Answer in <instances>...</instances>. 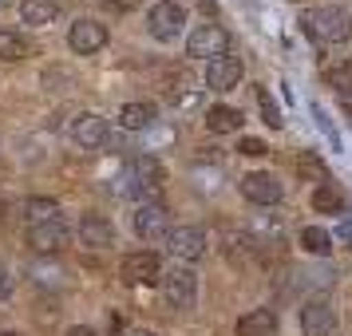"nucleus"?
I'll return each mask as SVG.
<instances>
[{"instance_id": "f257e3e1", "label": "nucleus", "mask_w": 352, "mask_h": 336, "mask_svg": "<svg viewBox=\"0 0 352 336\" xmlns=\"http://www.w3.org/2000/svg\"><path fill=\"white\" fill-rule=\"evenodd\" d=\"M131 182H135V198H143V202H159L162 182H166V166H162L151 150H143L139 159L131 162Z\"/></svg>"}, {"instance_id": "f03ea898", "label": "nucleus", "mask_w": 352, "mask_h": 336, "mask_svg": "<svg viewBox=\"0 0 352 336\" xmlns=\"http://www.w3.org/2000/svg\"><path fill=\"white\" fill-rule=\"evenodd\" d=\"M313 28H317L320 44H349L352 40V12L340 4H324L313 12Z\"/></svg>"}, {"instance_id": "7ed1b4c3", "label": "nucleus", "mask_w": 352, "mask_h": 336, "mask_svg": "<svg viewBox=\"0 0 352 336\" xmlns=\"http://www.w3.org/2000/svg\"><path fill=\"white\" fill-rule=\"evenodd\" d=\"M159 281H162V297H166L170 309H194V301H198V277H194V269L175 265V269H162Z\"/></svg>"}, {"instance_id": "20e7f679", "label": "nucleus", "mask_w": 352, "mask_h": 336, "mask_svg": "<svg viewBox=\"0 0 352 336\" xmlns=\"http://www.w3.org/2000/svg\"><path fill=\"white\" fill-rule=\"evenodd\" d=\"M166 245V254L178 257L182 265L186 261H198V257L206 254V229H198V225H170V234L162 238Z\"/></svg>"}, {"instance_id": "39448f33", "label": "nucleus", "mask_w": 352, "mask_h": 336, "mask_svg": "<svg viewBox=\"0 0 352 336\" xmlns=\"http://www.w3.org/2000/svg\"><path fill=\"white\" fill-rule=\"evenodd\" d=\"M238 190L245 202H254V206H277L281 198H285V186L277 182V175L270 170H250V175L238 182Z\"/></svg>"}, {"instance_id": "423d86ee", "label": "nucleus", "mask_w": 352, "mask_h": 336, "mask_svg": "<svg viewBox=\"0 0 352 336\" xmlns=\"http://www.w3.org/2000/svg\"><path fill=\"white\" fill-rule=\"evenodd\" d=\"M182 24H186V12H182V4H175V0H159V4L146 12V28H151V36L162 40V44H170V40L182 32Z\"/></svg>"}, {"instance_id": "0eeeda50", "label": "nucleus", "mask_w": 352, "mask_h": 336, "mask_svg": "<svg viewBox=\"0 0 352 336\" xmlns=\"http://www.w3.org/2000/svg\"><path fill=\"white\" fill-rule=\"evenodd\" d=\"M186 52H190L194 60H218L230 52V36L218 28V24H198L186 40Z\"/></svg>"}, {"instance_id": "6e6552de", "label": "nucleus", "mask_w": 352, "mask_h": 336, "mask_svg": "<svg viewBox=\"0 0 352 336\" xmlns=\"http://www.w3.org/2000/svg\"><path fill=\"white\" fill-rule=\"evenodd\" d=\"M67 44L76 56H96L99 48H107V24H99V20L83 16L72 24V32H67Z\"/></svg>"}, {"instance_id": "1a4fd4ad", "label": "nucleus", "mask_w": 352, "mask_h": 336, "mask_svg": "<svg viewBox=\"0 0 352 336\" xmlns=\"http://www.w3.org/2000/svg\"><path fill=\"white\" fill-rule=\"evenodd\" d=\"M159 277H162V261H159V254H151V249L131 254L127 261H123V285H135V289L159 285Z\"/></svg>"}, {"instance_id": "9d476101", "label": "nucleus", "mask_w": 352, "mask_h": 336, "mask_svg": "<svg viewBox=\"0 0 352 336\" xmlns=\"http://www.w3.org/2000/svg\"><path fill=\"white\" fill-rule=\"evenodd\" d=\"M67 238H72V234H67L64 218L44 222V225H28V249H36V254H44V257H56L67 245Z\"/></svg>"}, {"instance_id": "9b49d317", "label": "nucleus", "mask_w": 352, "mask_h": 336, "mask_svg": "<svg viewBox=\"0 0 352 336\" xmlns=\"http://www.w3.org/2000/svg\"><path fill=\"white\" fill-rule=\"evenodd\" d=\"M135 234L143 241H162L170 234V214L162 202H143V206L135 210Z\"/></svg>"}, {"instance_id": "f8f14e48", "label": "nucleus", "mask_w": 352, "mask_h": 336, "mask_svg": "<svg viewBox=\"0 0 352 336\" xmlns=\"http://www.w3.org/2000/svg\"><path fill=\"white\" fill-rule=\"evenodd\" d=\"M83 249H111L115 245V225L103 218V214H83L80 229H76Z\"/></svg>"}, {"instance_id": "ddd939ff", "label": "nucleus", "mask_w": 352, "mask_h": 336, "mask_svg": "<svg viewBox=\"0 0 352 336\" xmlns=\"http://www.w3.org/2000/svg\"><path fill=\"white\" fill-rule=\"evenodd\" d=\"M333 328H336L333 304L320 301V297L305 301V309H301V333L305 336H333Z\"/></svg>"}, {"instance_id": "4468645a", "label": "nucleus", "mask_w": 352, "mask_h": 336, "mask_svg": "<svg viewBox=\"0 0 352 336\" xmlns=\"http://www.w3.org/2000/svg\"><path fill=\"white\" fill-rule=\"evenodd\" d=\"M241 71H245V67H241V60L226 52V56H218V60H210L206 87H210V91H234V87L241 83Z\"/></svg>"}, {"instance_id": "2eb2a0df", "label": "nucleus", "mask_w": 352, "mask_h": 336, "mask_svg": "<svg viewBox=\"0 0 352 336\" xmlns=\"http://www.w3.org/2000/svg\"><path fill=\"white\" fill-rule=\"evenodd\" d=\"M72 139L80 146H87V150H96V146L107 143V119L96 111H83L76 115V123H72Z\"/></svg>"}, {"instance_id": "dca6fc26", "label": "nucleus", "mask_w": 352, "mask_h": 336, "mask_svg": "<svg viewBox=\"0 0 352 336\" xmlns=\"http://www.w3.org/2000/svg\"><path fill=\"white\" fill-rule=\"evenodd\" d=\"M155 119H159L155 103H143V99L123 103V111H119V123H123V131H151V127H155Z\"/></svg>"}, {"instance_id": "f3484780", "label": "nucleus", "mask_w": 352, "mask_h": 336, "mask_svg": "<svg viewBox=\"0 0 352 336\" xmlns=\"http://www.w3.org/2000/svg\"><path fill=\"white\" fill-rule=\"evenodd\" d=\"M238 336H277V313L273 309H254L238 320Z\"/></svg>"}, {"instance_id": "a211bd4d", "label": "nucleus", "mask_w": 352, "mask_h": 336, "mask_svg": "<svg viewBox=\"0 0 352 336\" xmlns=\"http://www.w3.org/2000/svg\"><path fill=\"white\" fill-rule=\"evenodd\" d=\"M241 123H245V115H241L238 107L214 103V107L206 111V127L214 131V135H230V131H241Z\"/></svg>"}, {"instance_id": "6ab92c4d", "label": "nucleus", "mask_w": 352, "mask_h": 336, "mask_svg": "<svg viewBox=\"0 0 352 336\" xmlns=\"http://www.w3.org/2000/svg\"><path fill=\"white\" fill-rule=\"evenodd\" d=\"M293 175L301 178V182H329V166H324V159H320L317 150H301L293 159Z\"/></svg>"}, {"instance_id": "aec40b11", "label": "nucleus", "mask_w": 352, "mask_h": 336, "mask_svg": "<svg viewBox=\"0 0 352 336\" xmlns=\"http://www.w3.org/2000/svg\"><path fill=\"white\" fill-rule=\"evenodd\" d=\"M20 16L32 28H44V24H52V20L60 16V4L56 0H20Z\"/></svg>"}, {"instance_id": "412c9836", "label": "nucleus", "mask_w": 352, "mask_h": 336, "mask_svg": "<svg viewBox=\"0 0 352 336\" xmlns=\"http://www.w3.org/2000/svg\"><path fill=\"white\" fill-rule=\"evenodd\" d=\"M32 56V44L12 28H0V64H20Z\"/></svg>"}, {"instance_id": "4be33fe9", "label": "nucleus", "mask_w": 352, "mask_h": 336, "mask_svg": "<svg viewBox=\"0 0 352 336\" xmlns=\"http://www.w3.org/2000/svg\"><path fill=\"white\" fill-rule=\"evenodd\" d=\"M313 210L317 214H344V190L333 186V182H320L313 190Z\"/></svg>"}, {"instance_id": "5701e85b", "label": "nucleus", "mask_w": 352, "mask_h": 336, "mask_svg": "<svg viewBox=\"0 0 352 336\" xmlns=\"http://www.w3.org/2000/svg\"><path fill=\"white\" fill-rule=\"evenodd\" d=\"M32 285L36 289H64L67 285V269L56 261H36L32 265Z\"/></svg>"}, {"instance_id": "b1692460", "label": "nucleus", "mask_w": 352, "mask_h": 336, "mask_svg": "<svg viewBox=\"0 0 352 336\" xmlns=\"http://www.w3.org/2000/svg\"><path fill=\"white\" fill-rule=\"evenodd\" d=\"M297 245H301L309 257H329V249H333V238H329L320 225H305L301 234H297Z\"/></svg>"}, {"instance_id": "393cba45", "label": "nucleus", "mask_w": 352, "mask_h": 336, "mask_svg": "<svg viewBox=\"0 0 352 336\" xmlns=\"http://www.w3.org/2000/svg\"><path fill=\"white\" fill-rule=\"evenodd\" d=\"M28 222L32 225H44V222H56L60 218V202L56 198H28Z\"/></svg>"}, {"instance_id": "a878e982", "label": "nucleus", "mask_w": 352, "mask_h": 336, "mask_svg": "<svg viewBox=\"0 0 352 336\" xmlns=\"http://www.w3.org/2000/svg\"><path fill=\"white\" fill-rule=\"evenodd\" d=\"M324 83H329L333 91H340V96H344V91L352 87V56H349V60H340V64L329 67V71H324Z\"/></svg>"}, {"instance_id": "bb28decb", "label": "nucleus", "mask_w": 352, "mask_h": 336, "mask_svg": "<svg viewBox=\"0 0 352 336\" xmlns=\"http://www.w3.org/2000/svg\"><path fill=\"white\" fill-rule=\"evenodd\" d=\"M257 107H261V119H265V127H281V111H277V103L270 99V91L265 87H257Z\"/></svg>"}, {"instance_id": "cd10ccee", "label": "nucleus", "mask_w": 352, "mask_h": 336, "mask_svg": "<svg viewBox=\"0 0 352 336\" xmlns=\"http://www.w3.org/2000/svg\"><path fill=\"white\" fill-rule=\"evenodd\" d=\"M190 178L198 182V190H202V194H214V190H218V178H222V166H198Z\"/></svg>"}, {"instance_id": "c85d7f7f", "label": "nucleus", "mask_w": 352, "mask_h": 336, "mask_svg": "<svg viewBox=\"0 0 352 336\" xmlns=\"http://www.w3.org/2000/svg\"><path fill=\"white\" fill-rule=\"evenodd\" d=\"M313 119H317V127L324 131V139H329V143H333V150H340V135H336L333 119H329V115L320 111V107H313Z\"/></svg>"}, {"instance_id": "c756f323", "label": "nucleus", "mask_w": 352, "mask_h": 336, "mask_svg": "<svg viewBox=\"0 0 352 336\" xmlns=\"http://www.w3.org/2000/svg\"><path fill=\"white\" fill-rule=\"evenodd\" d=\"M238 155H245V159H261V155H270V146L261 143V139H238Z\"/></svg>"}, {"instance_id": "7c9ffc66", "label": "nucleus", "mask_w": 352, "mask_h": 336, "mask_svg": "<svg viewBox=\"0 0 352 336\" xmlns=\"http://www.w3.org/2000/svg\"><path fill=\"white\" fill-rule=\"evenodd\" d=\"M12 297V273H8V265L0 261V301H8Z\"/></svg>"}, {"instance_id": "2f4dec72", "label": "nucleus", "mask_w": 352, "mask_h": 336, "mask_svg": "<svg viewBox=\"0 0 352 336\" xmlns=\"http://www.w3.org/2000/svg\"><path fill=\"white\" fill-rule=\"evenodd\" d=\"M301 32L309 36L313 44H320V40H317V28H313V12H301Z\"/></svg>"}, {"instance_id": "473e14b6", "label": "nucleus", "mask_w": 352, "mask_h": 336, "mask_svg": "<svg viewBox=\"0 0 352 336\" xmlns=\"http://www.w3.org/2000/svg\"><path fill=\"white\" fill-rule=\"evenodd\" d=\"M103 4H107V8H115V12H131L139 0H103Z\"/></svg>"}, {"instance_id": "72a5a7b5", "label": "nucleus", "mask_w": 352, "mask_h": 336, "mask_svg": "<svg viewBox=\"0 0 352 336\" xmlns=\"http://www.w3.org/2000/svg\"><path fill=\"white\" fill-rule=\"evenodd\" d=\"M67 336H96V328H87V324H76V328H67Z\"/></svg>"}, {"instance_id": "f704fd0d", "label": "nucleus", "mask_w": 352, "mask_h": 336, "mask_svg": "<svg viewBox=\"0 0 352 336\" xmlns=\"http://www.w3.org/2000/svg\"><path fill=\"white\" fill-rule=\"evenodd\" d=\"M340 103H344V111H352V91H344V96H340Z\"/></svg>"}, {"instance_id": "c9c22d12", "label": "nucleus", "mask_w": 352, "mask_h": 336, "mask_svg": "<svg viewBox=\"0 0 352 336\" xmlns=\"http://www.w3.org/2000/svg\"><path fill=\"white\" fill-rule=\"evenodd\" d=\"M8 210H12V206H8V202H0V222H4V218H8Z\"/></svg>"}, {"instance_id": "e433bc0d", "label": "nucleus", "mask_w": 352, "mask_h": 336, "mask_svg": "<svg viewBox=\"0 0 352 336\" xmlns=\"http://www.w3.org/2000/svg\"><path fill=\"white\" fill-rule=\"evenodd\" d=\"M127 336H155V333H127Z\"/></svg>"}, {"instance_id": "4c0bfd02", "label": "nucleus", "mask_w": 352, "mask_h": 336, "mask_svg": "<svg viewBox=\"0 0 352 336\" xmlns=\"http://www.w3.org/2000/svg\"><path fill=\"white\" fill-rule=\"evenodd\" d=\"M0 336H20V333H12V328H8V333H0Z\"/></svg>"}, {"instance_id": "58836bf2", "label": "nucleus", "mask_w": 352, "mask_h": 336, "mask_svg": "<svg viewBox=\"0 0 352 336\" xmlns=\"http://www.w3.org/2000/svg\"><path fill=\"white\" fill-rule=\"evenodd\" d=\"M4 4H8V0H0V8H4Z\"/></svg>"}]
</instances>
